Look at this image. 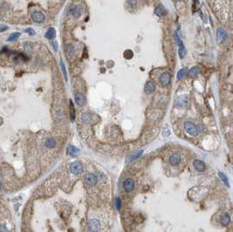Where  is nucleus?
I'll return each mask as SVG.
<instances>
[{
    "instance_id": "obj_29",
    "label": "nucleus",
    "mask_w": 233,
    "mask_h": 232,
    "mask_svg": "<svg viewBox=\"0 0 233 232\" xmlns=\"http://www.w3.org/2000/svg\"><path fill=\"white\" fill-rule=\"evenodd\" d=\"M70 117L72 121L75 120V108H74L72 102H70Z\"/></svg>"
},
{
    "instance_id": "obj_32",
    "label": "nucleus",
    "mask_w": 233,
    "mask_h": 232,
    "mask_svg": "<svg viewBox=\"0 0 233 232\" xmlns=\"http://www.w3.org/2000/svg\"><path fill=\"white\" fill-rule=\"evenodd\" d=\"M26 32H27V33L30 34V35H34V34H35V31H34L32 28H27V29L26 30Z\"/></svg>"
},
{
    "instance_id": "obj_27",
    "label": "nucleus",
    "mask_w": 233,
    "mask_h": 232,
    "mask_svg": "<svg viewBox=\"0 0 233 232\" xmlns=\"http://www.w3.org/2000/svg\"><path fill=\"white\" fill-rule=\"evenodd\" d=\"M179 55H180V59L184 58L185 55H186V49H185V48H184V46H183V45L180 46V48H179Z\"/></svg>"
},
{
    "instance_id": "obj_19",
    "label": "nucleus",
    "mask_w": 233,
    "mask_h": 232,
    "mask_svg": "<svg viewBox=\"0 0 233 232\" xmlns=\"http://www.w3.org/2000/svg\"><path fill=\"white\" fill-rule=\"evenodd\" d=\"M65 51H66V54L68 57H72L74 55H75V48L74 46L72 45H67L66 46V48H65Z\"/></svg>"
},
{
    "instance_id": "obj_1",
    "label": "nucleus",
    "mask_w": 233,
    "mask_h": 232,
    "mask_svg": "<svg viewBox=\"0 0 233 232\" xmlns=\"http://www.w3.org/2000/svg\"><path fill=\"white\" fill-rule=\"evenodd\" d=\"M184 129L191 136H197L198 132H199L198 131V128L196 127V125L194 123L189 122V121L184 123Z\"/></svg>"
},
{
    "instance_id": "obj_3",
    "label": "nucleus",
    "mask_w": 233,
    "mask_h": 232,
    "mask_svg": "<svg viewBox=\"0 0 233 232\" xmlns=\"http://www.w3.org/2000/svg\"><path fill=\"white\" fill-rule=\"evenodd\" d=\"M83 171V166L80 161H75L70 166V172L75 175H79Z\"/></svg>"
},
{
    "instance_id": "obj_17",
    "label": "nucleus",
    "mask_w": 233,
    "mask_h": 232,
    "mask_svg": "<svg viewBox=\"0 0 233 232\" xmlns=\"http://www.w3.org/2000/svg\"><path fill=\"white\" fill-rule=\"evenodd\" d=\"M45 146L48 147V149H52L55 146V139L53 137H49L46 140L45 142Z\"/></svg>"
},
{
    "instance_id": "obj_9",
    "label": "nucleus",
    "mask_w": 233,
    "mask_h": 232,
    "mask_svg": "<svg viewBox=\"0 0 233 232\" xmlns=\"http://www.w3.org/2000/svg\"><path fill=\"white\" fill-rule=\"evenodd\" d=\"M156 89V85L153 81H148L146 85H145V92H146V94L147 95H151L153 94V93L155 91Z\"/></svg>"
},
{
    "instance_id": "obj_24",
    "label": "nucleus",
    "mask_w": 233,
    "mask_h": 232,
    "mask_svg": "<svg viewBox=\"0 0 233 232\" xmlns=\"http://www.w3.org/2000/svg\"><path fill=\"white\" fill-rule=\"evenodd\" d=\"M187 74H188V68H181V69L178 72V74H177V79H178V80H180L181 78H183L184 76L187 75Z\"/></svg>"
},
{
    "instance_id": "obj_35",
    "label": "nucleus",
    "mask_w": 233,
    "mask_h": 232,
    "mask_svg": "<svg viewBox=\"0 0 233 232\" xmlns=\"http://www.w3.org/2000/svg\"><path fill=\"white\" fill-rule=\"evenodd\" d=\"M54 46H55V52H57V50H58V46H57V42L56 41H55L54 42Z\"/></svg>"
},
{
    "instance_id": "obj_26",
    "label": "nucleus",
    "mask_w": 233,
    "mask_h": 232,
    "mask_svg": "<svg viewBox=\"0 0 233 232\" xmlns=\"http://www.w3.org/2000/svg\"><path fill=\"white\" fill-rule=\"evenodd\" d=\"M19 37H20V32H16L12 33V34L8 37L7 40H8V41H15V40H17Z\"/></svg>"
},
{
    "instance_id": "obj_10",
    "label": "nucleus",
    "mask_w": 233,
    "mask_h": 232,
    "mask_svg": "<svg viewBox=\"0 0 233 232\" xmlns=\"http://www.w3.org/2000/svg\"><path fill=\"white\" fill-rule=\"evenodd\" d=\"M194 168L198 172H204L206 170V165L203 161L200 160H196L193 163Z\"/></svg>"
},
{
    "instance_id": "obj_16",
    "label": "nucleus",
    "mask_w": 233,
    "mask_h": 232,
    "mask_svg": "<svg viewBox=\"0 0 233 232\" xmlns=\"http://www.w3.org/2000/svg\"><path fill=\"white\" fill-rule=\"evenodd\" d=\"M75 103L77 105L82 106V105H83V104L85 102V97L82 94H81V93H77V94H75Z\"/></svg>"
},
{
    "instance_id": "obj_7",
    "label": "nucleus",
    "mask_w": 233,
    "mask_h": 232,
    "mask_svg": "<svg viewBox=\"0 0 233 232\" xmlns=\"http://www.w3.org/2000/svg\"><path fill=\"white\" fill-rule=\"evenodd\" d=\"M189 101L187 97H180L176 101V107L177 108H187L189 106Z\"/></svg>"
},
{
    "instance_id": "obj_21",
    "label": "nucleus",
    "mask_w": 233,
    "mask_h": 232,
    "mask_svg": "<svg viewBox=\"0 0 233 232\" xmlns=\"http://www.w3.org/2000/svg\"><path fill=\"white\" fill-rule=\"evenodd\" d=\"M55 33L56 32H55V28L51 27V28H49L48 31H46V38L48 39H53L55 37Z\"/></svg>"
},
{
    "instance_id": "obj_34",
    "label": "nucleus",
    "mask_w": 233,
    "mask_h": 232,
    "mask_svg": "<svg viewBox=\"0 0 233 232\" xmlns=\"http://www.w3.org/2000/svg\"><path fill=\"white\" fill-rule=\"evenodd\" d=\"M7 28H8V27H7V26H5V25H2V26H1V30H0V31H1V32H3L4 31H6V30H7Z\"/></svg>"
},
{
    "instance_id": "obj_31",
    "label": "nucleus",
    "mask_w": 233,
    "mask_h": 232,
    "mask_svg": "<svg viewBox=\"0 0 233 232\" xmlns=\"http://www.w3.org/2000/svg\"><path fill=\"white\" fill-rule=\"evenodd\" d=\"M174 38H175L176 43L178 44V46H182V45H183V44H182V42H181V39H180L179 35H178V33H176V32H175V34H174Z\"/></svg>"
},
{
    "instance_id": "obj_6",
    "label": "nucleus",
    "mask_w": 233,
    "mask_h": 232,
    "mask_svg": "<svg viewBox=\"0 0 233 232\" xmlns=\"http://www.w3.org/2000/svg\"><path fill=\"white\" fill-rule=\"evenodd\" d=\"M134 180L131 178H127L125 179V180L124 181V189L126 193H131L133 191L134 189Z\"/></svg>"
},
{
    "instance_id": "obj_20",
    "label": "nucleus",
    "mask_w": 233,
    "mask_h": 232,
    "mask_svg": "<svg viewBox=\"0 0 233 232\" xmlns=\"http://www.w3.org/2000/svg\"><path fill=\"white\" fill-rule=\"evenodd\" d=\"M199 73H200V68L197 67V66H195V67H193V68L189 70V75L190 77H196V76L198 75Z\"/></svg>"
},
{
    "instance_id": "obj_8",
    "label": "nucleus",
    "mask_w": 233,
    "mask_h": 232,
    "mask_svg": "<svg viewBox=\"0 0 233 232\" xmlns=\"http://www.w3.org/2000/svg\"><path fill=\"white\" fill-rule=\"evenodd\" d=\"M32 19L36 23H42L45 20V15L41 12H33L32 13Z\"/></svg>"
},
{
    "instance_id": "obj_28",
    "label": "nucleus",
    "mask_w": 233,
    "mask_h": 232,
    "mask_svg": "<svg viewBox=\"0 0 233 232\" xmlns=\"http://www.w3.org/2000/svg\"><path fill=\"white\" fill-rule=\"evenodd\" d=\"M61 68H62V73H63L64 78H65V80L67 81V80H68V75H67V71H66L65 64L63 63L62 60H61Z\"/></svg>"
},
{
    "instance_id": "obj_2",
    "label": "nucleus",
    "mask_w": 233,
    "mask_h": 232,
    "mask_svg": "<svg viewBox=\"0 0 233 232\" xmlns=\"http://www.w3.org/2000/svg\"><path fill=\"white\" fill-rule=\"evenodd\" d=\"M100 228H101V224L97 219L93 218V219H90L88 221V229L89 232H99Z\"/></svg>"
},
{
    "instance_id": "obj_15",
    "label": "nucleus",
    "mask_w": 233,
    "mask_h": 232,
    "mask_svg": "<svg viewBox=\"0 0 233 232\" xmlns=\"http://www.w3.org/2000/svg\"><path fill=\"white\" fill-rule=\"evenodd\" d=\"M71 13H72V15H73L74 18L78 19V18L81 17V15H82V7L79 6H75V7H74V8L71 10Z\"/></svg>"
},
{
    "instance_id": "obj_30",
    "label": "nucleus",
    "mask_w": 233,
    "mask_h": 232,
    "mask_svg": "<svg viewBox=\"0 0 233 232\" xmlns=\"http://www.w3.org/2000/svg\"><path fill=\"white\" fill-rule=\"evenodd\" d=\"M115 205H116V209L117 210H120L121 209V205H122V202H121V200L119 197H117L116 200H115Z\"/></svg>"
},
{
    "instance_id": "obj_23",
    "label": "nucleus",
    "mask_w": 233,
    "mask_h": 232,
    "mask_svg": "<svg viewBox=\"0 0 233 232\" xmlns=\"http://www.w3.org/2000/svg\"><path fill=\"white\" fill-rule=\"evenodd\" d=\"M166 13V10H165V8H164V6H159L157 8H156V10H155V14L157 15V16H159V17H161V16H163L164 14Z\"/></svg>"
},
{
    "instance_id": "obj_12",
    "label": "nucleus",
    "mask_w": 233,
    "mask_h": 232,
    "mask_svg": "<svg viewBox=\"0 0 233 232\" xmlns=\"http://www.w3.org/2000/svg\"><path fill=\"white\" fill-rule=\"evenodd\" d=\"M160 81L163 86H167L170 83L171 81V76L170 74L167 72H165L163 74H161L160 77Z\"/></svg>"
},
{
    "instance_id": "obj_4",
    "label": "nucleus",
    "mask_w": 233,
    "mask_h": 232,
    "mask_svg": "<svg viewBox=\"0 0 233 232\" xmlns=\"http://www.w3.org/2000/svg\"><path fill=\"white\" fill-rule=\"evenodd\" d=\"M97 117L96 115L92 114V113H88V112H84L81 115V120L83 123L86 124H92L94 123V121H96Z\"/></svg>"
},
{
    "instance_id": "obj_14",
    "label": "nucleus",
    "mask_w": 233,
    "mask_h": 232,
    "mask_svg": "<svg viewBox=\"0 0 233 232\" xmlns=\"http://www.w3.org/2000/svg\"><path fill=\"white\" fill-rule=\"evenodd\" d=\"M220 222L223 226H227L230 222V216L228 213H223L220 217Z\"/></svg>"
},
{
    "instance_id": "obj_25",
    "label": "nucleus",
    "mask_w": 233,
    "mask_h": 232,
    "mask_svg": "<svg viewBox=\"0 0 233 232\" xmlns=\"http://www.w3.org/2000/svg\"><path fill=\"white\" fill-rule=\"evenodd\" d=\"M218 175H219L220 179L223 180V182L227 186V187H230V182H229V179H228V177H227L223 173H222V172H219V173H218Z\"/></svg>"
},
{
    "instance_id": "obj_11",
    "label": "nucleus",
    "mask_w": 233,
    "mask_h": 232,
    "mask_svg": "<svg viewBox=\"0 0 233 232\" xmlns=\"http://www.w3.org/2000/svg\"><path fill=\"white\" fill-rule=\"evenodd\" d=\"M228 38L227 32L223 28H218L217 30V35H216V41L219 43L223 42Z\"/></svg>"
},
{
    "instance_id": "obj_22",
    "label": "nucleus",
    "mask_w": 233,
    "mask_h": 232,
    "mask_svg": "<svg viewBox=\"0 0 233 232\" xmlns=\"http://www.w3.org/2000/svg\"><path fill=\"white\" fill-rule=\"evenodd\" d=\"M79 149H77L76 147L73 146H68V153L71 156H75L77 153H79Z\"/></svg>"
},
{
    "instance_id": "obj_5",
    "label": "nucleus",
    "mask_w": 233,
    "mask_h": 232,
    "mask_svg": "<svg viewBox=\"0 0 233 232\" xmlns=\"http://www.w3.org/2000/svg\"><path fill=\"white\" fill-rule=\"evenodd\" d=\"M97 180H98V179H97V175L94 173H88L85 177V183L87 186H88V187H93V186H95L97 183Z\"/></svg>"
},
{
    "instance_id": "obj_13",
    "label": "nucleus",
    "mask_w": 233,
    "mask_h": 232,
    "mask_svg": "<svg viewBox=\"0 0 233 232\" xmlns=\"http://www.w3.org/2000/svg\"><path fill=\"white\" fill-rule=\"evenodd\" d=\"M181 161L180 155L179 153H174L169 158V163L172 166H178Z\"/></svg>"
},
{
    "instance_id": "obj_33",
    "label": "nucleus",
    "mask_w": 233,
    "mask_h": 232,
    "mask_svg": "<svg viewBox=\"0 0 233 232\" xmlns=\"http://www.w3.org/2000/svg\"><path fill=\"white\" fill-rule=\"evenodd\" d=\"M163 135L165 136V137H167V136H169L170 135V130H168V129H164V130H163Z\"/></svg>"
},
{
    "instance_id": "obj_18",
    "label": "nucleus",
    "mask_w": 233,
    "mask_h": 232,
    "mask_svg": "<svg viewBox=\"0 0 233 232\" xmlns=\"http://www.w3.org/2000/svg\"><path fill=\"white\" fill-rule=\"evenodd\" d=\"M142 151H139V152H137V153H135L134 154H131V155H130V156H128L127 158H126V162L127 163H130V162H131V161H133V160H135L136 159H138L139 156H140L141 154H142Z\"/></svg>"
}]
</instances>
